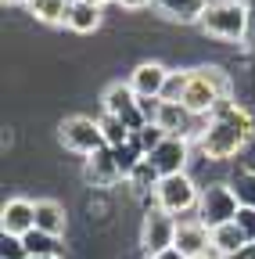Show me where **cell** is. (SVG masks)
I'll return each mask as SVG.
<instances>
[{"label": "cell", "instance_id": "obj_6", "mask_svg": "<svg viewBox=\"0 0 255 259\" xmlns=\"http://www.w3.org/2000/svg\"><path fill=\"white\" fill-rule=\"evenodd\" d=\"M61 144H65L69 151H79V155H93V151H101L108 148L105 144V134H101V122H93L86 115H72L61 122Z\"/></svg>", "mask_w": 255, "mask_h": 259}, {"label": "cell", "instance_id": "obj_13", "mask_svg": "<svg viewBox=\"0 0 255 259\" xmlns=\"http://www.w3.org/2000/svg\"><path fill=\"white\" fill-rule=\"evenodd\" d=\"M83 177H86V184H93V187H112V184L122 177V173H119V166H115L112 148L93 151V155L86 158V166H83Z\"/></svg>", "mask_w": 255, "mask_h": 259}, {"label": "cell", "instance_id": "obj_19", "mask_svg": "<svg viewBox=\"0 0 255 259\" xmlns=\"http://www.w3.org/2000/svg\"><path fill=\"white\" fill-rule=\"evenodd\" d=\"M69 8H72V0H29V11L47 25L69 22Z\"/></svg>", "mask_w": 255, "mask_h": 259}, {"label": "cell", "instance_id": "obj_21", "mask_svg": "<svg viewBox=\"0 0 255 259\" xmlns=\"http://www.w3.org/2000/svg\"><path fill=\"white\" fill-rule=\"evenodd\" d=\"M112 155H115V166H119V173L130 180L133 173H137V166L147 158L140 148H137V141H126V144H119V148H112Z\"/></svg>", "mask_w": 255, "mask_h": 259}, {"label": "cell", "instance_id": "obj_20", "mask_svg": "<svg viewBox=\"0 0 255 259\" xmlns=\"http://www.w3.org/2000/svg\"><path fill=\"white\" fill-rule=\"evenodd\" d=\"M22 245H25L29 255H54L58 259V252H61L58 234H47V231H40V227H33L29 234H22Z\"/></svg>", "mask_w": 255, "mask_h": 259}, {"label": "cell", "instance_id": "obj_16", "mask_svg": "<svg viewBox=\"0 0 255 259\" xmlns=\"http://www.w3.org/2000/svg\"><path fill=\"white\" fill-rule=\"evenodd\" d=\"M244 245H248V238H244V231L237 227V220L223 223V227H212V252L216 255H237Z\"/></svg>", "mask_w": 255, "mask_h": 259}, {"label": "cell", "instance_id": "obj_34", "mask_svg": "<svg viewBox=\"0 0 255 259\" xmlns=\"http://www.w3.org/2000/svg\"><path fill=\"white\" fill-rule=\"evenodd\" d=\"M201 259H209V255H201Z\"/></svg>", "mask_w": 255, "mask_h": 259}, {"label": "cell", "instance_id": "obj_9", "mask_svg": "<svg viewBox=\"0 0 255 259\" xmlns=\"http://www.w3.org/2000/svg\"><path fill=\"white\" fill-rule=\"evenodd\" d=\"M147 162L155 166L158 177H176V173H183V166H187V137H166L162 144L147 155Z\"/></svg>", "mask_w": 255, "mask_h": 259}, {"label": "cell", "instance_id": "obj_31", "mask_svg": "<svg viewBox=\"0 0 255 259\" xmlns=\"http://www.w3.org/2000/svg\"><path fill=\"white\" fill-rule=\"evenodd\" d=\"M4 4H29V0H4Z\"/></svg>", "mask_w": 255, "mask_h": 259}, {"label": "cell", "instance_id": "obj_27", "mask_svg": "<svg viewBox=\"0 0 255 259\" xmlns=\"http://www.w3.org/2000/svg\"><path fill=\"white\" fill-rule=\"evenodd\" d=\"M237 227L244 231V238H248V245L255 241V205H241V212H237Z\"/></svg>", "mask_w": 255, "mask_h": 259}, {"label": "cell", "instance_id": "obj_30", "mask_svg": "<svg viewBox=\"0 0 255 259\" xmlns=\"http://www.w3.org/2000/svg\"><path fill=\"white\" fill-rule=\"evenodd\" d=\"M151 259H187V255H183V252H180V248L173 245V248H166V252H158V255H151Z\"/></svg>", "mask_w": 255, "mask_h": 259}, {"label": "cell", "instance_id": "obj_11", "mask_svg": "<svg viewBox=\"0 0 255 259\" xmlns=\"http://www.w3.org/2000/svg\"><path fill=\"white\" fill-rule=\"evenodd\" d=\"M176 248H180L187 259H201V255H209V248H212V231H209L201 220H183V223L176 227Z\"/></svg>", "mask_w": 255, "mask_h": 259}, {"label": "cell", "instance_id": "obj_22", "mask_svg": "<svg viewBox=\"0 0 255 259\" xmlns=\"http://www.w3.org/2000/svg\"><path fill=\"white\" fill-rule=\"evenodd\" d=\"M97 122H101V134H105V144H108V148H119V144H126V141L133 137V130L126 126L119 115H108V112H105Z\"/></svg>", "mask_w": 255, "mask_h": 259}, {"label": "cell", "instance_id": "obj_8", "mask_svg": "<svg viewBox=\"0 0 255 259\" xmlns=\"http://www.w3.org/2000/svg\"><path fill=\"white\" fill-rule=\"evenodd\" d=\"M105 112H108V115H119L126 126L133 130V134L147 126L144 115H140V97H137V90H133L130 83H112V87L105 90Z\"/></svg>", "mask_w": 255, "mask_h": 259}, {"label": "cell", "instance_id": "obj_4", "mask_svg": "<svg viewBox=\"0 0 255 259\" xmlns=\"http://www.w3.org/2000/svg\"><path fill=\"white\" fill-rule=\"evenodd\" d=\"M241 212V202H237V191L227 187V184H212L201 191V198H198V220L209 227H223V223H230L237 220Z\"/></svg>", "mask_w": 255, "mask_h": 259}, {"label": "cell", "instance_id": "obj_1", "mask_svg": "<svg viewBox=\"0 0 255 259\" xmlns=\"http://www.w3.org/2000/svg\"><path fill=\"white\" fill-rule=\"evenodd\" d=\"M251 130H255L251 115L227 97V101H219V105L212 108L209 126L201 130L198 144H201V151H205L209 158H234V155L248 144Z\"/></svg>", "mask_w": 255, "mask_h": 259}, {"label": "cell", "instance_id": "obj_2", "mask_svg": "<svg viewBox=\"0 0 255 259\" xmlns=\"http://www.w3.org/2000/svg\"><path fill=\"white\" fill-rule=\"evenodd\" d=\"M230 97V76L216 69V65H201V69L190 72L187 90H183V105L194 115H212V108L219 101Z\"/></svg>", "mask_w": 255, "mask_h": 259}, {"label": "cell", "instance_id": "obj_12", "mask_svg": "<svg viewBox=\"0 0 255 259\" xmlns=\"http://www.w3.org/2000/svg\"><path fill=\"white\" fill-rule=\"evenodd\" d=\"M166 79H169V69H166V65H158V61H144V65H137V69H133L130 87L137 90V97H162Z\"/></svg>", "mask_w": 255, "mask_h": 259}, {"label": "cell", "instance_id": "obj_17", "mask_svg": "<svg viewBox=\"0 0 255 259\" xmlns=\"http://www.w3.org/2000/svg\"><path fill=\"white\" fill-rule=\"evenodd\" d=\"M72 32H93L101 25V8L93 0H72L69 8V22H65Z\"/></svg>", "mask_w": 255, "mask_h": 259}, {"label": "cell", "instance_id": "obj_14", "mask_svg": "<svg viewBox=\"0 0 255 259\" xmlns=\"http://www.w3.org/2000/svg\"><path fill=\"white\" fill-rule=\"evenodd\" d=\"M194 119H201V115H194L183 101H162V112H158V126L169 137H187V130L194 126Z\"/></svg>", "mask_w": 255, "mask_h": 259}, {"label": "cell", "instance_id": "obj_7", "mask_svg": "<svg viewBox=\"0 0 255 259\" xmlns=\"http://www.w3.org/2000/svg\"><path fill=\"white\" fill-rule=\"evenodd\" d=\"M176 227H180V220H176L173 212L151 209V212L144 216V227H140V245H144V252H147V255H158V252L173 248V245H176Z\"/></svg>", "mask_w": 255, "mask_h": 259}, {"label": "cell", "instance_id": "obj_15", "mask_svg": "<svg viewBox=\"0 0 255 259\" xmlns=\"http://www.w3.org/2000/svg\"><path fill=\"white\" fill-rule=\"evenodd\" d=\"M151 4L173 22H201L209 0H151Z\"/></svg>", "mask_w": 255, "mask_h": 259}, {"label": "cell", "instance_id": "obj_32", "mask_svg": "<svg viewBox=\"0 0 255 259\" xmlns=\"http://www.w3.org/2000/svg\"><path fill=\"white\" fill-rule=\"evenodd\" d=\"M93 4H97V8H105V4H112V0H93Z\"/></svg>", "mask_w": 255, "mask_h": 259}, {"label": "cell", "instance_id": "obj_23", "mask_svg": "<svg viewBox=\"0 0 255 259\" xmlns=\"http://www.w3.org/2000/svg\"><path fill=\"white\" fill-rule=\"evenodd\" d=\"M166 137H169V134H166V130H162V126H158V122H147L144 130H137V134H133L130 141H137V148H140L144 155H151V151H155L158 144H162Z\"/></svg>", "mask_w": 255, "mask_h": 259}, {"label": "cell", "instance_id": "obj_25", "mask_svg": "<svg viewBox=\"0 0 255 259\" xmlns=\"http://www.w3.org/2000/svg\"><path fill=\"white\" fill-rule=\"evenodd\" d=\"M130 180H133V187H137V191H147V187H158V180H162V177H158V173H155V166H151V162L144 158L140 166H137V173H133Z\"/></svg>", "mask_w": 255, "mask_h": 259}, {"label": "cell", "instance_id": "obj_28", "mask_svg": "<svg viewBox=\"0 0 255 259\" xmlns=\"http://www.w3.org/2000/svg\"><path fill=\"white\" fill-rule=\"evenodd\" d=\"M158 112H162V97H140V115H144V122H158Z\"/></svg>", "mask_w": 255, "mask_h": 259}, {"label": "cell", "instance_id": "obj_3", "mask_svg": "<svg viewBox=\"0 0 255 259\" xmlns=\"http://www.w3.org/2000/svg\"><path fill=\"white\" fill-rule=\"evenodd\" d=\"M198 25L216 40H241L248 29V8L241 0H216V4L205 8Z\"/></svg>", "mask_w": 255, "mask_h": 259}, {"label": "cell", "instance_id": "obj_18", "mask_svg": "<svg viewBox=\"0 0 255 259\" xmlns=\"http://www.w3.org/2000/svg\"><path fill=\"white\" fill-rule=\"evenodd\" d=\"M36 227L61 238V234H65V209H61L58 202H50V198L36 202Z\"/></svg>", "mask_w": 255, "mask_h": 259}, {"label": "cell", "instance_id": "obj_24", "mask_svg": "<svg viewBox=\"0 0 255 259\" xmlns=\"http://www.w3.org/2000/svg\"><path fill=\"white\" fill-rule=\"evenodd\" d=\"M187 79H190V72H169V79H166V90H162V101H183Z\"/></svg>", "mask_w": 255, "mask_h": 259}, {"label": "cell", "instance_id": "obj_26", "mask_svg": "<svg viewBox=\"0 0 255 259\" xmlns=\"http://www.w3.org/2000/svg\"><path fill=\"white\" fill-rule=\"evenodd\" d=\"M0 259H29L22 238H15V234H4V238H0Z\"/></svg>", "mask_w": 255, "mask_h": 259}, {"label": "cell", "instance_id": "obj_29", "mask_svg": "<svg viewBox=\"0 0 255 259\" xmlns=\"http://www.w3.org/2000/svg\"><path fill=\"white\" fill-rule=\"evenodd\" d=\"M115 4H122L126 11H140V8H147L151 0H115Z\"/></svg>", "mask_w": 255, "mask_h": 259}, {"label": "cell", "instance_id": "obj_5", "mask_svg": "<svg viewBox=\"0 0 255 259\" xmlns=\"http://www.w3.org/2000/svg\"><path fill=\"white\" fill-rule=\"evenodd\" d=\"M155 198H158V209H166V212L180 216V212H187V209L198 205L201 191H198V184L190 180L187 173H176V177H162V180H158Z\"/></svg>", "mask_w": 255, "mask_h": 259}, {"label": "cell", "instance_id": "obj_33", "mask_svg": "<svg viewBox=\"0 0 255 259\" xmlns=\"http://www.w3.org/2000/svg\"><path fill=\"white\" fill-rule=\"evenodd\" d=\"M29 259H54V255H29Z\"/></svg>", "mask_w": 255, "mask_h": 259}, {"label": "cell", "instance_id": "obj_10", "mask_svg": "<svg viewBox=\"0 0 255 259\" xmlns=\"http://www.w3.org/2000/svg\"><path fill=\"white\" fill-rule=\"evenodd\" d=\"M36 227V202H29V198H11L4 202V212H0V231L4 234H29Z\"/></svg>", "mask_w": 255, "mask_h": 259}]
</instances>
